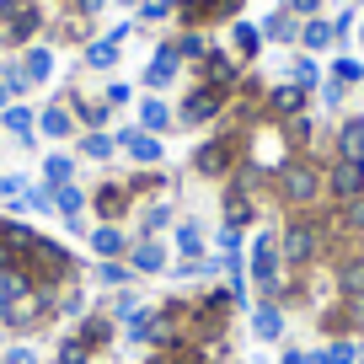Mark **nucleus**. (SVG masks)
Returning <instances> with one entry per match:
<instances>
[{
  "mask_svg": "<svg viewBox=\"0 0 364 364\" xmlns=\"http://www.w3.org/2000/svg\"><path fill=\"white\" fill-rule=\"evenodd\" d=\"M273 198L300 215V209H316V198H327V171L311 156H284V166L273 171Z\"/></svg>",
  "mask_w": 364,
  "mask_h": 364,
  "instance_id": "nucleus-2",
  "label": "nucleus"
},
{
  "mask_svg": "<svg viewBox=\"0 0 364 364\" xmlns=\"http://www.w3.org/2000/svg\"><path fill=\"white\" fill-rule=\"evenodd\" d=\"M38 134H43L48 145H59V139H75L80 124H75V113H70L65 102H48V107H38Z\"/></svg>",
  "mask_w": 364,
  "mask_h": 364,
  "instance_id": "nucleus-15",
  "label": "nucleus"
},
{
  "mask_svg": "<svg viewBox=\"0 0 364 364\" xmlns=\"http://www.w3.org/2000/svg\"><path fill=\"white\" fill-rule=\"evenodd\" d=\"M6 343H11V332H6V327H0V348H6Z\"/></svg>",
  "mask_w": 364,
  "mask_h": 364,
  "instance_id": "nucleus-51",
  "label": "nucleus"
},
{
  "mask_svg": "<svg viewBox=\"0 0 364 364\" xmlns=\"http://www.w3.org/2000/svg\"><path fill=\"white\" fill-rule=\"evenodd\" d=\"M247 316H252V338H257V343H268V348H279V343H284L289 311L279 306V300H257V306H252Z\"/></svg>",
  "mask_w": 364,
  "mask_h": 364,
  "instance_id": "nucleus-12",
  "label": "nucleus"
},
{
  "mask_svg": "<svg viewBox=\"0 0 364 364\" xmlns=\"http://www.w3.org/2000/svg\"><path fill=\"white\" fill-rule=\"evenodd\" d=\"M139 129L161 139L166 129H177V107H171V102H161V97H139Z\"/></svg>",
  "mask_w": 364,
  "mask_h": 364,
  "instance_id": "nucleus-23",
  "label": "nucleus"
},
{
  "mask_svg": "<svg viewBox=\"0 0 364 364\" xmlns=\"http://www.w3.org/2000/svg\"><path fill=\"white\" fill-rule=\"evenodd\" d=\"M225 107H230V91L198 80V86H188V97L177 102V129H209V124L225 118Z\"/></svg>",
  "mask_w": 364,
  "mask_h": 364,
  "instance_id": "nucleus-5",
  "label": "nucleus"
},
{
  "mask_svg": "<svg viewBox=\"0 0 364 364\" xmlns=\"http://www.w3.org/2000/svg\"><path fill=\"white\" fill-rule=\"evenodd\" d=\"M129 97H134V91H129L124 80H107V86H102V102L107 107H129Z\"/></svg>",
  "mask_w": 364,
  "mask_h": 364,
  "instance_id": "nucleus-43",
  "label": "nucleus"
},
{
  "mask_svg": "<svg viewBox=\"0 0 364 364\" xmlns=\"http://www.w3.org/2000/svg\"><path fill=\"white\" fill-rule=\"evenodd\" d=\"M75 11H80V16H102L107 0H75Z\"/></svg>",
  "mask_w": 364,
  "mask_h": 364,
  "instance_id": "nucleus-46",
  "label": "nucleus"
},
{
  "mask_svg": "<svg viewBox=\"0 0 364 364\" xmlns=\"http://www.w3.org/2000/svg\"><path fill=\"white\" fill-rule=\"evenodd\" d=\"M327 198H332V204H353V198H364V156H332Z\"/></svg>",
  "mask_w": 364,
  "mask_h": 364,
  "instance_id": "nucleus-8",
  "label": "nucleus"
},
{
  "mask_svg": "<svg viewBox=\"0 0 364 364\" xmlns=\"http://www.w3.org/2000/svg\"><path fill=\"white\" fill-rule=\"evenodd\" d=\"M0 273H11V241L0 236Z\"/></svg>",
  "mask_w": 364,
  "mask_h": 364,
  "instance_id": "nucleus-48",
  "label": "nucleus"
},
{
  "mask_svg": "<svg viewBox=\"0 0 364 364\" xmlns=\"http://www.w3.org/2000/svg\"><path fill=\"white\" fill-rule=\"evenodd\" d=\"M338 156H364V118H343L338 124Z\"/></svg>",
  "mask_w": 364,
  "mask_h": 364,
  "instance_id": "nucleus-31",
  "label": "nucleus"
},
{
  "mask_svg": "<svg viewBox=\"0 0 364 364\" xmlns=\"http://www.w3.org/2000/svg\"><path fill=\"white\" fill-rule=\"evenodd\" d=\"M209 241H215V252H220V257H247V230L215 225V230H209Z\"/></svg>",
  "mask_w": 364,
  "mask_h": 364,
  "instance_id": "nucleus-32",
  "label": "nucleus"
},
{
  "mask_svg": "<svg viewBox=\"0 0 364 364\" xmlns=\"http://www.w3.org/2000/svg\"><path fill=\"white\" fill-rule=\"evenodd\" d=\"M327 359L332 364H359V338H332L327 343Z\"/></svg>",
  "mask_w": 364,
  "mask_h": 364,
  "instance_id": "nucleus-39",
  "label": "nucleus"
},
{
  "mask_svg": "<svg viewBox=\"0 0 364 364\" xmlns=\"http://www.w3.org/2000/svg\"><path fill=\"white\" fill-rule=\"evenodd\" d=\"M11 273L27 289H65V284H80V279H86V262H80L65 241H54V236L38 230L27 247L11 252Z\"/></svg>",
  "mask_w": 364,
  "mask_h": 364,
  "instance_id": "nucleus-1",
  "label": "nucleus"
},
{
  "mask_svg": "<svg viewBox=\"0 0 364 364\" xmlns=\"http://www.w3.org/2000/svg\"><path fill=\"white\" fill-rule=\"evenodd\" d=\"M97 306H102V311H107V316H113V321H118V327H124V321H134V316H139V311H145V300H139V295H134V289H118V295H113V300H97Z\"/></svg>",
  "mask_w": 364,
  "mask_h": 364,
  "instance_id": "nucleus-29",
  "label": "nucleus"
},
{
  "mask_svg": "<svg viewBox=\"0 0 364 364\" xmlns=\"http://www.w3.org/2000/svg\"><path fill=\"white\" fill-rule=\"evenodd\" d=\"M0 129H6V134H16V145H22V150L38 145V113H33L27 102H11V107H6V113H0Z\"/></svg>",
  "mask_w": 364,
  "mask_h": 364,
  "instance_id": "nucleus-20",
  "label": "nucleus"
},
{
  "mask_svg": "<svg viewBox=\"0 0 364 364\" xmlns=\"http://www.w3.org/2000/svg\"><path fill=\"white\" fill-rule=\"evenodd\" d=\"M316 91H321V107H327V113H338V107L348 102V86H338V80H321Z\"/></svg>",
  "mask_w": 364,
  "mask_h": 364,
  "instance_id": "nucleus-42",
  "label": "nucleus"
},
{
  "mask_svg": "<svg viewBox=\"0 0 364 364\" xmlns=\"http://www.w3.org/2000/svg\"><path fill=\"white\" fill-rule=\"evenodd\" d=\"M129 268H134V279H161V273L171 268V241L134 236V247H129Z\"/></svg>",
  "mask_w": 364,
  "mask_h": 364,
  "instance_id": "nucleus-9",
  "label": "nucleus"
},
{
  "mask_svg": "<svg viewBox=\"0 0 364 364\" xmlns=\"http://www.w3.org/2000/svg\"><path fill=\"white\" fill-rule=\"evenodd\" d=\"M209 230L198 225L193 215H182L177 225H171V252H177V257H209Z\"/></svg>",
  "mask_w": 364,
  "mask_h": 364,
  "instance_id": "nucleus-19",
  "label": "nucleus"
},
{
  "mask_svg": "<svg viewBox=\"0 0 364 364\" xmlns=\"http://www.w3.org/2000/svg\"><path fill=\"white\" fill-rule=\"evenodd\" d=\"M54 364H97V353L86 348V338H80L75 327H65L54 338Z\"/></svg>",
  "mask_w": 364,
  "mask_h": 364,
  "instance_id": "nucleus-25",
  "label": "nucleus"
},
{
  "mask_svg": "<svg viewBox=\"0 0 364 364\" xmlns=\"http://www.w3.org/2000/svg\"><path fill=\"white\" fill-rule=\"evenodd\" d=\"M289 80H295V86H306V91H316V86H321V65H316V54H300L295 65H289Z\"/></svg>",
  "mask_w": 364,
  "mask_h": 364,
  "instance_id": "nucleus-35",
  "label": "nucleus"
},
{
  "mask_svg": "<svg viewBox=\"0 0 364 364\" xmlns=\"http://www.w3.org/2000/svg\"><path fill=\"white\" fill-rule=\"evenodd\" d=\"M118 6H139V0H118Z\"/></svg>",
  "mask_w": 364,
  "mask_h": 364,
  "instance_id": "nucleus-54",
  "label": "nucleus"
},
{
  "mask_svg": "<svg viewBox=\"0 0 364 364\" xmlns=\"http://www.w3.org/2000/svg\"><path fill=\"white\" fill-rule=\"evenodd\" d=\"M306 364H332V359H327V348H306Z\"/></svg>",
  "mask_w": 364,
  "mask_h": 364,
  "instance_id": "nucleus-49",
  "label": "nucleus"
},
{
  "mask_svg": "<svg viewBox=\"0 0 364 364\" xmlns=\"http://www.w3.org/2000/svg\"><path fill=\"white\" fill-rule=\"evenodd\" d=\"M338 38H332V22H321V16H311V22H300V48L306 54H321V48H332Z\"/></svg>",
  "mask_w": 364,
  "mask_h": 364,
  "instance_id": "nucleus-30",
  "label": "nucleus"
},
{
  "mask_svg": "<svg viewBox=\"0 0 364 364\" xmlns=\"http://www.w3.org/2000/svg\"><path fill=\"white\" fill-rule=\"evenodd\" d=\"M75 156L91 161V166H102V161L118 156V139L107 134V129H80V134H75Z\"/></svg>",
  "mask_w": 364,
  "mask_h": 364,
  "instance_id": "nucleus-22",
  "label": "nucleus"
},
{
  "mask_svg": "<svg viewBox=\"0 0 364 364\" xmlns=\"http://www.w3.org/2000/svg\"><path fill=\"white\" fill-rule=\"evenodd\" d=\"M177 225V204L171 198H150L145 209H134V236H161Z\"/></svg>",
  "mask_w": 364,
  "mask_h": 364,
  "instance_id": "nucleus-18",
  "label": "nucleus"
},
{
  "mask_svg": "<svg viewBox=\"0 0 364 364\" xmlns=\"http://www.w3.org/2000/svg\"><path fill=\"white\" fill-rule=\"evenodd\" d=\"M134 193H129V182H97L91 188V215H97V225H124V220H134Z\"/></svg>",
  "mask_w": 364,
  "mask_h": 364,
  "instance_id": "nucleus-6",
  "label": "nucleus"
},
{
  "mask_svg": "<svg viewBox=\"0 0 364 364\" xmlns=\"http://www.w3.org/2000/svg\"><path fill=\"white\" fill-rule=\"evenodd\" d=\"M198 80H204V86H220V91H236L241 86V65L225 54V48H209V54L198 59Z\"/></svg>",
  "mask_w": 364,
  "mask_h": 364,
  "instance_id": "nucleus-14",
  "label": "nucleus"
},
{
  "mask_svg": "<svg viewBox=\"0 0 364 364\" xmlns=\"http://www.w3.org/2000/svg\"><path fill=\"white\" fill-rule=\"evenodd\" d=\"M359 364H364V338H359Z\"/></svg>",
  "mask_w": 364,
  "mask_h": 364,
  "instance_id": "nucleus-53",
  "label": "nucleus"
},
{
  "mask_svg": "<svg viewBox=\"0 0 364 364\" xmlns=\"http://www.w3.org/2000/svg\"><path fill=\"white\" fill-rule=\"evenodd\" d=\"M102 364H118V359H102Z\"/></svg>",
  "mask_w": 364,
  "mask_h": 364,
  "instance_id": "nucleus-55",
  "label": "nucleus"
},
{
  "mask_svg": "<svg viewBox=\"0 0 364 364\" xmlns=\"http://www.w3.org/2000/svg\"><path fill=\"white\" fill-rule=\"evenodd\" d=\"M284 11H289V16H300V22H311V16L321 11V0H284Z\"/></svg>",
  "mask_w": 364,
  "mask_h": 364,
  "instance_id": "nucleus-44",
  "label": "nucleus"
},
{
  "mask_svg": "<svg viewBox=\"0 0 364 364\" xmlns=\"http://www.w3.org/2000/svg\"><path fill=\"white\" fill-rule=\"evenodd\" d=\"M75 332H80V338H86V348H91V353H107V348H113L118 338H124V327H118V321L107 316L102 306H91L86 316L75 321Z\"/></svg>",
  "mask_w": 364,
  "mask_h": 364,
  "instance_id": "nucleus-13",
  "label": "nucleus"
},
{
  "mask_svg": "<svg viewBox=\"0 0 364 364\" xmlns=\"http://www.w3.org/2000/svg\"><path fill=\"white\" fill-rule=\"evenodd\" d=\"M161 16H166V6H156V0H145V6H139V22H161Z\"/></svg>",
  "mask_w": 364,
  "mask_h": 364,
  "instance_id": "nucleus-47",
  "label": "nucleus"
},
{
  "mask_svg": "<svg viewBox=\"0 0 364 364\" xmlns=\"http://www.w3.org/2000/svg\"><path fill=\"white\" fill-rule=\"evenodd\" d=\"M0 80H6V91H11V97H27V91H33V80H27L22 59H11V65L0 70Z\"/></svg>",
  "mask_w": 364,
  "mask_h": 364,
  "instance_id": "nucleus-38",
  "label": "nucleus"
},
{
  "mask_svg": "<svg viewBox=\"0 0 364 364\" xmlns=\"http://www.w3.org/2000/svg\"><path fill=\"white\" fill-rule=\"evenodd\" d=\"M257 220H262L257 198H247V193H230V188H225V198H220V225H230V230H252Z\"/></svg>",
  "mask_w": 364,
  "mask_h": 364,
  "instance_id": "nucleus-17",
  "label": "nucleus"
},
{
  "mask_svg": "<svg viewBox=\"0 0 364 364\" xmlns=\"http://www.w3.org/2000/svg\"><path fill=\"white\" fill-rule=\"evenodd\" d=\"M22 70H27V80H33V86L54 80V48H48V43H33V48L22 54Z\"/></svg>",
  "mask_w": 364,
  "mask_h": 364,
  "instance_id": "nucleus-27",
  "label": "nucleus"
},
{
  "mask_svg": "<svg viewBox=\"0 0 364 364\" xmlns=\"http://www.w3.org/2000/svg\"><path fill=\"white\" fill-rule=\"evenodd\" d=\"M129 247H134V236H129L124 225H91L86 230L91 262H129Z\"/></svg>",
  "mask_w": 364,
  "mask_h": 364,
  "instance_id": "nucleus-10",
  "label": "nucleus"
},
{
  "mask_svg": "<svg viewBox=\"0 0 364 364\" xmlns=\"http://www.w3.org/2000/svg\"><path fill=\"white\" fill-rule=\"evenodd\" d=\"M262 38H268V43H300V16L273 11L268 22H262Z\"/></svg>",
  "mask_w": 364,
  "mask_h": 364,
  "instance_id": "nucleus-28",
  "label": "nucleus"
},
{
  "mask_svg": "<svg viewBox=\"0 0 364 364\" xmlns=\"http://www.w3.org/2000/svg\"><path fill=\"white\" fill-rule=\"evenodd\" d=\"M118 65V43H86V70H113Z\"/></svg>",
  "mask_w": 364,
  "mask_h": 364,
  "instance_id": "nucleus-37",
  "label": "nucleus"
},
{
  "mask_svg": "<svg viewBox=\"0 0 364 364\" xmlns=\"http://www.w3.org/2000/svg\"><path fill=\"white\" fill-rule=\"evenodd\" d=\"M241 161H247V145H241V139H230V134H215V139H204V145L193 150V161H188V166H193V177L225 182Z\"/></svg>",
  "mask_w": 364,
  "mask_h": 364,
  "instance_id": "nucleus-4",
  "label": "nucleus"
},
{
  "mask_svg": "<svg viewBox=\"0 0 364 364\" xmlns=\"http://www.w3.org/2000/svg\"><path fill=\"white\" fill-rule=\"evenodd\" d=\"M38 182H43V188H65V182H75V156H65V150H48L43 166H38Z\"/></svg>",
  "mask_w": 364,
  "mask_h": 364,
  "instance_id": "nucleus-26",
  "label": "nucleus"
},
{
  "mask_svg": "<svg viewBox=\"0 0 364 364\" xmlns=\"http://www.w3.org/2000/svg\"><path fill=\"white\" fill-rule=\"evenodd\" d=\"M284 257H279V225H262L257 236L247 241V284L257 289V300H279V289H284Z\"/></svg>",
  "mask_w": 364,
  "mask_h": 364,
  "instance_id": "nucleus-3",
  "label": "nucleus"
},
{
  "mask_svg": "<svg viewBox=\"0 0 364 364\" xmlns=\"http://www.w3.org/2000/svg\"><path fill=\"white\" fill-rule=\"evenodd\" d=\"M279 364H306V348H300V343H284V348H279Z\"/></svg>",
  "mask_w": 364,
  "mask_h": 364,
  "instance_id": "nucleus-45",
  "label": "nucleus"
},
{
  "mask_svg": "<svg viewBox=\"0 0 364 364\" xmlns=\"http://www.w3.org/2000/svg\"><path fill=\"white\" fill-rule=\"evenodd\" d=\"M327 80H338V86H359V80H364V59L338 54V59H332V75H327Z\"/></svg>",
  "mask_w": 364,
  "mask_h": 364,
  "instance_id": "nucleus-34",
  "label": "nucleus"
},
{
  "mask_svg": "<svg viewBox=\"0 0 364 364\" xmlns=\"http://www.w3.org/2000/svg\"><path fill=\"white\" fill-rule=\"evenodd\" d=\"M0 364H43V353H38L33 343H6V353H0Z\"/></svg>",
  "mask_w": 364,
  "mask_h": 364,
  "instance_id": "nucleus-40",
  "label": "nucleus"
},
{
  "mask_svg": "<svg viewBox=\"0 0 364 364\" xmlns=\"http://www.w3.org/2000/svg\"><path fill=\"white\" fill-rule=\"evenodd\" d=\"M177 70H182L177 48H171V43H161V48H156V59L145 65V86H150V97H161V91H166L171 80H177Z\"/></svg>",
  "mask_w": 364,
  "mask_h": 364,
  "instance_id": "nucleus-21",
  "label": "nucleus"
},
{
  "mask_svg": "<svg viewBox=\"0 0 364 364\" xmlns=\"http://www.w3.org/2000/svg\"><path fill=\"white\" fill-rule=\"evenodd\" d=\"M241 11V0H182V27H209Z\"/></svg>",
  "mask_w": 364,
  "mask_h": 364,
  "instance_id": "nucleus-16",
  "label": "nucleus"
},
{
  "mask_svg": "<svg viewBox=\"0 0 364 364\" xmlns=\"http://www.w3.org/2000/svg\"><path fill=\"white\" fill-rule=\"evenodd\" d=\"M6 107H11V91H6V80H0V113H6Z\"/></svg>",
  "mask_w": 364,
  "mask_h": 364,
  "instance_id": "nucleus-50",
  "label": "nucleus"
},
{
  "mask_svg": "<svg viewBox=\"0 0 364 364\" xmlns=\"http://www.w3.org/2000/svg\"><path fill=\"white\" fill-rule=\"evenodd\" d=\"M91 284L107 289V295H118V289H134L139 279H134V268H129V262H91Z\"/></svg>",
  "mask_w": 364,
  "mask_h": 364,
  "instance_id": "nucleus-24",
  "label": "nucleus"
},
{
  "mask_svg": "<svg viewBox=\"0 0 364 364\" xmlns=\"http://www.w3.org/2000/svg\"><path fill=\"white\" fill-rule=\"evenodd\" d=\"M171 48H177V59H193V65H198V59L209 54L204 33H193V27H188V33H182V38H171Z\"/></svg>",
  "mask_w": 364,
  "mask_h": 364,
  "instance_id": "nucleus-36",
  "label": "nucleus"
},
{
  "mask_svg": "<svg viewBox=\"0 0 364 364\" xmlns=\"http://www.w3.org/2000/svg\"><path fill=\"white\" fill-rule=\"evenodd\" d=\"M230 43H236V54H241V59H257V48H262V27H257V22H236V27H230Z\"/></svg>",
  "mask_w": 364,
  "mask_h": 364,
  "instance_id": "nucleus-33",
  "label": "nucleus"
},
{
  "mask_svg": "<svg viewBox=\"0 0 364 364\" xmlns=\"http://www.w3.org/2000/svg\"><path fill=\"white\" fill-rule=\"evenodd\" d=\"M156 6H166V11H171V6H182V0H156Z\"/></svg>",
  "mask_w": 364,
  "mask_h": 364,
  "instance_id": "nucleus-52",
  "label": "nucleus"
},
{
  "mask_svg": "<svg viewBox=\"0 0 364 364\" xmlns=\"http://www.w3.org/2000/svg\"><path fill=\"white\" fill-rule=\"evenodd\" d=\"M262 107H268V118H279V124H295V118L311 113V91L295 86V80H284V86H273L268 97H262Z\"/></svg>",
  "mask_w": 364,
  "mask_h": 364,
  "instance_id": "nucleus-11",
  "label": "nucleus"
},
{
  "mask_svg": "<svg viewBox=\"0 0 364 364\" xmlns=\"http://www.w3.org/2000/svg\"><path fill=\"white\" fill-rule=\"evenodd\" d=\"M113 139H118V156H124V161H134V171H156L161 161H166V145H161L156 134H145L139 124H124Z\"/></svg>",
  "mask_w": 364,
  "mask_h": 364,
  "instance_id": "nucleus-7",
  "label": "nucleus"
},
{
  "mask_svg": "<svg viewBox=\"0 0 364 364\" xmlns=\"http://www.w3.org/2000/svg\"><path fill=\"white\" fill-rule=\"evenodd\" d=\"M27 193V177L22 171H6V177H0V209H11V198H22Z\"/></svg>",
  "mask_w": 364,
  "mask_h": 364,
  "instance_id": "nucleus-41",
  "label": "nucleus"
}]
</instances>
